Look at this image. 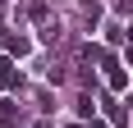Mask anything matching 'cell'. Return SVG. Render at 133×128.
I'll return each mask as SVG.
<instances>
[{"instance_id": "7", "label": "cell", "mask_w": 133, "mask_h": 128, "mask_svg": "<svg viewBox=\"0 0 133 128\" xmlns=\"http://www.w3.org/2000/svg\"><path fill=\"white\" fill-rule=\"evenodd\" d=\"M69 128H83V124H69Z\"/></svg>"}, {"instance_id": "3", "label": "cell", "mask_w": 133, "mask_h": 128, "mask_svg": "<svg viewBox=\"0 0 133 128\" xmlns=\"http://www.w3.org/2000/svg\"><path fill=\"white\" fill-rule=\"evenodd\" d=\"M14 82H18V69H14V60H0V91H9Z\"/></svg>"}, {"instance_id": "2", "label": "cell", "mask_w": 133, "mask_h": 128, "mask_svg": "<svg viewBox=\"0 0 133 128\" xmlns=\"http://www.w3.org/2000/svg\"><path fill=\"white\" fill-rule=\"evenodd\" d=\"M106 82H110L115 91H124V87H129V73H124V69L110 60V55H106Z\"/></svg>"}, {"instance_id": "6", "label": "cell", "mask_w": 133, "mask_h": 128, "mask_svg": "<svg viewBox=\"0 0 133 128\" xmlns=\"http://www.w3.org/2000/svg\"><path fill=\"white\" fill-rule=\"evenodd\" d=\"M129 64H133V46H129Z\"/></svg>"}, {"instance_id": "5", "label": "cell", "mask_w": 133, "mask_h": 128, "mask_svg": "<svg viewBox=\"0 0 133 128\" xmlns=\"http://www.w3.org/2000/svg\"><path fill=\"white\" fill-rule=\"evenodd\" d=\"M87 128H110V124H106V119H92V124H87Z\"/></svg>"}, {"instance_id": "4", "label": "cell", "mask_w": 133, "mask_h": 128, "mask_svg": "<svg viewBox=\"0 0 133 128\" xmlns=\"http://www.w3.org/2000/svg\"><path fill=\"white\" fill-rule=\"evenodd\" d=\"M78 115L87 119V124H92V96H78Z\"/></svg>"}, {"instance_id": "1", "label": "cell", "mask_w": 133, "mask_h": 128, "mask_svg": "<svg viewBox=\"0 0 133 128\" xmlns=\"http://www.w3.org/2000/svg\"><path fill=\"white\" fill-rule=\"evenodd\" d=\"M0 41H5V51H9V55H28V51H32V41L18 37V32H0Z\"/></svg>"}]
</instances>
